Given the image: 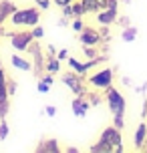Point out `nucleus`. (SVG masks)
<instances>
[{
  "mask_svg": "<svg viewBox=\"0 0 147 153\" xmlns=\"http://www.w3.org/2000/svg\"><path fill=\"white\" fill-rule=\"evenodd\" d=\"M40 16H42L40 14V8L34 4V6L18 8L8 20L12 22V26H28V28H32V26H36L40 22Z\"/></svg>",
  "mask_w": 147,
  "mask_h": 153,
  "instance_id": "nucleus-1",
  "label": "nucleus"
},
{
  "mask_svg": "<svg viewBox=\"0 0 147 153\" xmlns=\"http://www.w3.org/2000/svg\"><path fill=\"white\" fill-rule=\"evenodd\" d=\"M85 76L75 73V71H71V73H62L61 75V83L67 85L71 91L75 93L77 97H87V87H85Z\"/></svg>",
  "mask_w": 147,
  "mask_h": 153,
  "instance_id": "nucleus-2",
  "label": "nucleus"
},
{
  "mask_svg": "<svg viewBox=\"0 0 147 153\" xmlns=\"http://www.w3.org/2000/svg\"><path fill=\"white\" fill-rule=\"evenodd\" d=\"M105 101H107L109 111H111L113 115H125V107H127L125 97H123L119 91H117L113 85L105 89Z\"/></svg>",
  "mask_w": 147,
  "mask_h": 153,
  "instance_id": "nucleus-3",
  "label": "nucleus"
},
{
  "mask_svg": "<svg viewBox=\"0 0 147 153\" xmlns=\"http://www.w3.org/2000/svg\"><path fill=\"white\" fill-rule=\"evenodd\" d=\"M26 53L32 56V73L40 79L45 75V62H47V59H45V53H42V46L39 45V40H32Z\"/></svg>",
  "mask_w": 147,
  "mask_h": 153,
  "instance_id": "nucleus-4",
  "label": "nucleus"
},
{
  "mask_svg": "<svg viewBox=\"0 0 147 153\" xmlns=\"http://www.w3.org/2000/svg\"><path fill=\"white\" fill-rule=\"evenodd\" d=\"M99 141L107 143V145L113 149V153H121V151H123V137H121V129H117L115 125H113V127H107V129H103Z\"/></svg>",
  "mask_w": 147,
  "mask_h": 153,
  "instance_id": "nucleus-5",
  "label": "nucleus"
},
{
  "mask_svg": "<svg viewBox=\"0 0 147 153\" xmlns=\"http://www.w3.org/2000/svg\"><path fill=\"white\" fill-rule=\"evenodd\" d=\"M6 36L10 38V46L14 48L16 53H26V51H28V46H30V42L34 40V36H32V32H30V30L8 32Z\"/></svg>",
  "mask_w": 147,
  "mask_h": 153,
  "instance_id": "nucleus-6",
  "label": "nucleus"
},
{
  "mask_svg": "<svg viewBox=\"0 0 147 153\" xmlns=\"http://www.w3.org/2000/svg\"><path fill=\"white\" fill-rule=\"evenodd\" d=\"M87 83L91 85L93 89H101V91H105L107 87L113 85V69H101V71H95L93 75L87 76Z\"/></svg>",
  "mask_w": 147,
  "mask_h": 153,
  "instance_id": "nucleus-7",
  "label": "nucleus"
},
{
  "mask_svg": "<svg viewBox=\"0 0 147 153\" xmlns=\"http://www.w3.org/2000/svg\"><path fill=\"white\" fill-rule=\"evenodd\" d=\"M79 40H81V45H85V46H97L99 42H103L101 32L91 28V26H85L83 30L79 32Z\"/></svg>",
  "mask_w": 147,
  "mask_h": 153,
  "instance_id": "nucleus-8",
  "label": "nucleus"
},
{
  "mask_svg": "<svg viewBox=\"0 0 147 153\" xmlns=\"http://www.w3.org/2000/svg\"><path fill=\"white\" fill-rule=\"evenodd\" d=\"M71 109H73L75 117H87L89 109H91V103H89L87 97H75L73 103H71Z\"/></svg>",
  "mask_w": 147,
  "mask_h": 153,
  "instance_id": "nucleus-9",
  "label": "nucleus"
},
{
  "mask_svg": "<svg viewBox=\"0 0 147 153\" xmlns=\"http://www.w3.org/2000/svg\"><path fill=\"white\" fill-rule=\"evenodd\" d=\"M36 153H61V143L56 141V139H42L39 145H36V149H34Z\"/></svg>",
  "mask_w": 147,
  "mask_h": 153,
  "instance_id": "nucleus-10",
  "label": "nucleus"
},
{
  "mask_svg": "<svg viewBox=\"0 0 147 153\" xmlns=\"http://www.w3.org/2000/svg\"><path fill=\"white\" fill-rule=\"evenodd\" d=\"M16 10H18V6H16L12 0H0V24L6 22Z\"/></svg>",
  "mask_w": 147,
  "mask_h": 153,
  "instance_id": "nucleus-11",
  "label": "nucleus"
},
{
  "mask_svg": "<svg viewBox=\"0 0 147 153\" xmlns=\"http://www.w3.org/2000/svg\"><path fill=\"white\" fill-rule=\"evenodd\" d=\"M81 4L85 8V14H97L99 10L107 8L109 0H81Z\"/></svg>",
  "mask_w": 147,
  "mask_h": 153,
  "instance_id": "nucleus-12",
  "label": "nucleus"
},
{
  "mask_svg": "<svg viewBox=\"0 0 147 153\" xmlns=\"http://www.w3.org/2000/svg\"><path fill=\"white\" fill-rule=\"evenodd\" d=\"M145 143H147V123H139L135 129V135H133V145H135V149H143Z\"/></svg>",
  "mask_w": 147,
  "mask_h": 153,
  "instance_id": "nucleus-13",
  "label": "nucleus"
},
{
  "mask_svg": "<svg viewBox=\"0 0 147 153\" xmlns=\"http://www.w3.org/2000/svg\"><path fill=\"white\" fill-rule=\"evenodd\" d=\"M10 62H12V67H14V69H18V71H26V73H32V61H30V59H24V56H20L18 53L12 54Z\"/></svg>",
  "mask_w": 147,
  "mask_h": 153,
  "instance_id": "nucleus-14",
  "label": "nucleus"
},
{
  "mask_svg": "<svg viewBox=\"0 0 147 153\" xmlns=\"http://www.w3.org/2000/svg\"><path fill=\"white\" fill-rule=\"evenodd\" d=\"M45 71H47V73H53V75L61 73V61H59L56 56H47V62H45Z\"/></svg>",
  "mask_w": 147,
  "mask_h": 153,
  "instance_id": "nucleus-15",
  "label": "nucleus"
},
{
  "mask_svg": "<svg viewBox=\"0 0 147 153\" xmlns=\"http://www.w3.org/2000/svg\"><path fill=\"white\" fill-rule=\"evenodd\" d=\"M67 62H69L71 71H75V73H79V75L87 76V71H85V62H81L79 59H75V56H69V59H67Z\"/></svg>",
  "mask_w": 147,
  "mask_h": 153,
  "instance_id": "nucleus-16",
  "label": "nucleus"
},
{
  "mask_svg": "<svg viewBox=\"0 0 147 153\" xmlns=\"http://www.w3.org/2000/svg\"><path fill=\"white\" fill-rule=\"evenodd\" d=\"M135 38H137V28L135 26H125L121 30V40L123 42H133Z\"/></svg>",
  "mask_w": 147,
  "mask_h": 153,
  "instance_id": "nucleus-17",
  "label": "nucleus"
},
{
  "mask_svg": "<svg viewBox=\"0 0 147 153\" xmlns=\"http://www.w3.org/2000/svg\"><path fill=\"white\" fill-rule=\"evenodd\" d=\"M89 151H91V153H113V149H111L107 143H103V141H97L95 145L89 147Z\"/></svg>",
  "mask_w": 147,
  "mask_h": 153,
  "instance_id": "nucleus-18",
  "label": "nucleus"
},
{
  "mask_svg": "<svg viewBox=\"0 0 147 153\" xmlns=\"http://www.w3.org/2000/svg\"><path fill=\"white\" fill-rule=\"evenodd\" d=\"M73 14H75V18H83L85 16V8L81 4V0H75L73 2Z\"/></svg>",
  "mask_w": 147,
  "mask_h": 153,
  "instance_id": "nucleus-19",
  "label": "nucleus"
},
{
  "mask_svg": "<svg viewBox=\"0 0 147 153\" xmlns=\"http://www.w3.org/2000/svg\"><path fill=\"white\" fill-rule=\"evenodd\" d=\"M8 133H10V127H8L6 119H0V143L8 137Z\"/></svg>",
  "mask_w": 147,
  "mask_h": 153,
  "instance_id": "nucleus-20",
  "label": "nucleus"
},
{
  "mask_svg": "<svg viewBox=\"0 0 147 153\" xmlns=\"http://www.w3.org/2000/svg\"><path fill=\"white\" fill-rule=\"evenodd\" d=\"M83 53H85L87 59H95V56H99L97 46H85V45H83Z\"/></svg>",
  "mask_w": 147,
  "mask_h": 153,
  "instance_id": "nucleus-21",
  "label": "nucleus"
},
{
  "mask_svg": "<svg viewBox=\"0 0 147 153\" xmlns=\"http://www.w3.org/2000/svg\"><path fill=\"white\" fill-rule=\"evenodd\" d=\"M32 36H34V40H40V38H45V28H42V26H39V24H36V26H32Z\"/></svg>",
  "mask_w": 147,
  "mask_h": 153,
  "instance_id": "nucleus-22",
  "label": "nucleus"
},
{
  "mask_svg": "<svg viewBox=\"0 0 147 153\" xmlns=\"http://www.w3.org/2000/svg\"><path fill=\"white\" fill-rule=\"evenodd\" d=\"M113 125L117 129H123L125 127V115H113Z\"/></svg>",
  "mask_w": 147,
  "mask_h": 153,
  "instance_id": "nucleus-23",
  "label": "nucleus"
},
{
  "mask_svg": "<svg viewBox=\"0 0 147 153\" xmlns=\"http://www.w3.org/2000/svg\"><path fill=\"white\" fill-rule=\"evenodd\" d=\"M48 89H50V85H48V83H45L42 79H39V83H36V91H39V93H42V95H47V93H48Z\"/></svg>",
  "mask_w": 147,
  "mask_h": 153,
  "instance_id": "nucleus-24",
  "label": "nucleus"
},
{
  "mask_svg": "<svg viewBox=\"0 0 147 153\" xmlns=\"http://www.w3.org/2000/svg\"><path fill=\"white\" fill-rule=\"evenodd\" d=\"M61 12H62V16H65V18H75V14H73V4H67V6H62L61 8Z\"/></svg>",
  "mask_w": 147,
  "mask_h": 153,
  "instance_id": "nucleus-25",
  "label": "nucleus"
},
{
  "mask_svg": "<svg viewBox=\"0 0 147 153\" xmlns=\"http://www.w3.org/2000/svg\"><path fill=\"white\" fill-rule=\"evenodd\" d=\"M16 89H18V83H16L14 79H8V95H10V97L16 95Z\"/></svg>",
  "mask_w": 147,
  "mask_h": 153,
  "instance_id": "nucleus-26",
  "label": "nucleus"
},
{
  "mask_svg": "<svg viewBox=\"0 0 147 153\" xmlns=\"http://www.w3.org/2000/svg\"><path fill=\"white\" fill-rule=\"evenodd\" d=\"M71 26H73V30H75V32H81L83 28H85V24H83L81 18H73V24H71Z\"/></svg>",
  "mask_w": 147,
  "mask_h": 153,
  "instance_id": "nucleus-27",
  "label": "nucleus"
},
{
  "mask_svg": "<svg viewBox=\"0 0 147 153\" xmlns=\"http://www.w3.org/2000/svg\"><path fill=\"white\" fill-rule=\"evenodd\" d=\"M34 4H36L40 10H47V8L53 4V0H34Z\"/></svg>",
  "mask_w": 147,
  "mask_h": 153,
  "instance_id": "nucleus-28",
  "label": "nucleus"
},
{
  "mask_svg": "<svg viewBox=\"0 0 147 153\" xmlns=\"http://www.w3.org/2000/svg\"><path fill=\"white\" fill-rule=\"evenodd\" d=\"M42 113L47 115V117H54V115H56V107H54V105H47Z\"/></svg>",
  "mask_w": 147,
  "mask_h": 153,
  "instance_id": "nucleus-29",
  "label": "nucleus"
},
{
  "mask_svg": "<svg viewBox=\"0 0 147 153\" xmlns=\"http://www.w3.org/2000/svg\"><path fill=\"white\" fill-rule=\"evenodd\" d=\"M56 59H59V61H67V59H69V51H67V48H61V51L56 53Z\"/></svg>",
  "mask_w": 147,
  "mask_h": 153,
  "instance_id": "nucleus-30",
  "label": "nucleus"
},
{
  "mask_svg": "<svg viewBox=\"0 0 147 153\" xmlns=\"http://www.w3.org/2000/svg\"><path fill=\"white\" fill-rule=\"evenodd\" d=\"M40 79H42L45 83H48V85H53V83H54V75H53V73H47V75L40 76Z\"/></svg>",
  "mask_w": 147,
  "mask_h": 153,
  "instance_id": "nucleus-31",
  "label": "nucleus"
},
{
  "mask_svg": "<svg viewBox=\"0 0 147 153\" xmlns=\"http://www.w3.org/2000/svg\"><path fill=\"white\" fill-rule=\"evenodd\" d=\"M75 0H53V4H56L59 8H62V6H67V4H73Z\"/></svg>",
  "mask_w": 147,
  "mask_h": 153,
  "instance_id": "nucleus-32",
  "label": "nucleus"
},
{
  "mask_svg": "<svg viewBox=\"0 0 147 153\" xmlns=\"http://www.w3.org/2000/svg\"><path fill=\"white\" fill-rule=\"evenodd\" d=\"M56 53H59V51L54 48V45H48L47 46V56H56Z\"/></svg>",
  "mask_w": 147,
  "mask_h": 153,
  "instance_id": "nucleus-33",
  "label": "nucleus"
},
{
  "mask_svg": "<svg viewBox=\"0 0 147 153\" xmlns=\"http://www.w3.org/2000/svg\"><path fill=\"white\" fill-rule=\"evenodd\" d=\"M67 24H69V18H65V16H62L61 20H59V26H67Z\"/></svg>",
  "mask_w": 147,
  "mask_h": 153,
  "instance_id": "nucleus-34",
  "label": "nucleus"
},
{
  "mask_svg": "<svg viewBox=\"0 0 147 153\" xmlns=\"http://www.w3.org/2000/svg\"><path fill=\"white\" fill-rule=\"evenodd\" d=\"M65 151H67V153H79V147H67Z\"/></svg>",
  "mask_w": 147,
  "mask_h": 153,
  "instance_id": "nucleus-35",
  "label": "nucleus"
},
{
  "mask_svg": "<svg viewBox=\"0 0 147 153\" xmlns=\"http://www.w3.org/2000/svg\"><path fill=\"white\" fill-rule=\"evenodd\" d=\"M4 34H6V32H4V26H2V24H0V38L4 36Z\"/></svg>",
  "mask_w": 147,
  "mask_h": 153,
  "instance_id": "nucleus-36",
  "label": "nucleus"
},
{
  "mask_svg": "<svg viewBox=\"0 0 147 153\" xmlns=\"http://www.w3.org/2000/svg\"><path fill=\"white\" fill-rule=\"evenodd\" d=\"M119 2H125V4H129V2H131V0H119Z\"/></svg>",
  "mask_w": 147,
  "mask_h": 153,
  "instance_id": "nucleus-37",
  "label": "nucleus"
}]
</instances>
